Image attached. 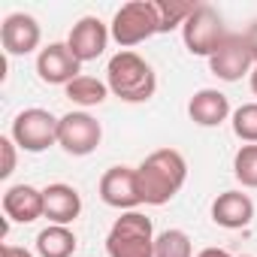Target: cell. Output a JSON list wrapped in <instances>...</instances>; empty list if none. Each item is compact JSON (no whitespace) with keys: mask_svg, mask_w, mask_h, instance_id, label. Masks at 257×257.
Instances as JSON below:
<instances>
[{"mask_svg":"<svg viewBox=\"0 0 257 257\" xmlns=\"http://www.w3.org/2000/svg\"><path fill=\"white\" fill-rule=\"evenodd\" d=\"M58 124H61V118H55L49 109L34 106V109H25L16 115V121L10 127V137L19 149L40 155V152L58 146Z\"/></svg>","mask_w":257,"mask_h":257,"instance_id":"cell-6","label":"cell"},{"mask_svg":"<svg viewBox=\"0 0 257 257\" xmlns=\"http://www.w3.org/2000/svg\"><path fill=\"white\" fill-rule=\"evenodd\" d=\"M182 40H185V49L191 55L212 58L218 52V46L227 40V28H224L221 13L209 4H197L194 13L188 16V22L182 25Z\"/></svg>","mask_w":257,"mask_h":257,"instance_id":"cell-5","label":"cell"},{"mask_svg":"<svg viewBox=\"0 0 257 257\" xmlns=\"http://www.w3.org/2000/svg\"><path fill=\"white\" fill-rule=\"evenodd\" d=\"M112 40L121 46V52H131L134 46L152 40L158 34V13H155V0H131L124 4L109 25Z\"/></svg>","mask_w":257,"mask_h":257,"instance_id":"cell-4","label":"cell"},{"mask_svg":"<svg viewBox=\"0 0 257 257\" xmlns=\"http://www.w3.org/2000/svg\"><path fill=\"white\" fill-rule=\"evenodd\" d=\"M233 134L242 143L257 146V103H242L233 112Z\"/></svg>","mask_w":257,"mask_h":257,"instance_id":"cell-22","label":"cell"},{"mask_svg":"<svg viewBox=\"0 0 257 257\" xmlns=\"http://www.w3.org/2000/svg\"><path fill=\"white\" fill-rule=\"evenodd\" d=\"M64 94H67V100H73L76 106L88 109V106H100V103L109 97V85H106L103 79H97V76H79V79H73V82L64 88Z\"/></svg>","mask_w":257,"mask_h":257,"instance_id":"cell-18","label":"cell"},{"mask_svg":"<svg viewBox=\"0 0 257 257\" xmlns=\"http://www.w3.org/2000/svg\"><path fill=\"white\" fill-rule=\"evenodd\" d=\"M106 85H109V94H115L124 103H146L158 91V76L152 64L137 52H118L109 58Z\"/></svg>","mask_w":257,"mask_h":257,"instance_id":"cell-2","label":"cell"},{"mask_svg":"<svg viewBox=\"0 0 257 257\" xmlns=\"http://www.w3.org/2000/svg\"><path fill=\"white\" fill-rule=\"evenodd\" d=\"M233 176L242 188H257V146H242L236 152Z\"/></svg>","mask_w":257,"mask_h":257,"instance_id":"cell-21","label":"cell"},{"mask_svg":"<svg viewBox=\"0 0 257 257\" xmlns=\"http://www.w3.org/2000/svg\"><path fill=\"white\" fill-rule=\"evenodd\" d=\"M245 43H248V49H251V58H254V64H257V19L248 25V31H245Z\"/></svg>","mask_w":257,"mask_h":257,"instance_id":"cell-24","label":"cell"},{"mask_svg":"<svg viewBox=\"0 0 257 257\" xmlns=\"http://www.w3.org/2000/svg\"><path fill=\"white\" fill-rule=\"evenodd\" d=\"M137 176H140L143 203L146 206H164L185 188L188 161L176 149H158L137 167Z\"/></svg>","mask_w":257,"mask_h":257,"instance_id":"cell-1","label":"cell"},{"mask_svg":"<svg viewBox=\"0 0 257 257\" xmlns=\"http://www.w3.org/2000/svg\"><path fill=\"white\" fill-rule=\"evenodd\" d=\"M109 37H112L109 28H106L97 16H85V19H79V22L70 28L67 46H70V52L76 55V61L85 64V61H97V58L106 52Z\"/></svg>","mask_w":257,"mask_h":257,"instance_id":"cell-12","label":"cell"},{"mask_svg":"<svg viewBox=\"0 0 257 257\" xmlns=\"http://www.w3.org/2000/svg\"><path fill=\"white\" fill-rule=\"evenodd\" d=\"M251 91H254V97H257V64H254V70H251Z\"/></svg>","mask_w":257,"mask_h":257,"instance_id":"cell-27","label":"cell"},{"mask_svg":"<svg viewBox=\"0 0 257 257\" xmlns=\"http://www.w3.org/2000/svg\"><path fill=\"white\" fill-rule=\"evenodd\" d=\"M40 40H43V31H40L37 19L28 16V13H13L0 25V43H4V52L13 55V58L37 52Z\"/></svg>","mask_w":257,"mask_h":257,"instance_id":"cell-11","label":"cell"},{"mask_svg":"<svg viewBox=\"0 0 257 257\" xmlns=\"http://www.w3.org/2000/svg\"><path fill=\"white\" fill-rule=\"evenodd\" d=\"M16 143H13V137H4L0 140V152H4V167H0V179H10L13 176V170H16Z\"/></svg>","mask_w":257,"mask_h":257,"instance_id":"cell-23","label":"cell"},{"mask_svg":"<svg viewBox=\"0 0 257 257\" xmlns=\"http://www.w3.org/2000/svg\"><path fill=\"white\" fill-rule=\"evenodd\" d=\"M197 257H233L230 251H224V248H203Z\"/></svg>","mask_w":257,"mask_h":257,"instance_id":"cell-26","label":"cell"},{"mask_svg":"<svg viewBox=\"0 0 257 257\" xmlns=\"http://www.w3.org/2000/svg\"><path fill=\"white\" fill-rule=\"evenodd\" d=\"M43 200H46V218L49 224H73L82 212V197L73 185H64V182H55L49 188H43Z\"/></svg>","mask_w":257,"mask_h":257,"instance_id":"cell-15","label":"cell"},{"mask_svg":"<svg viewBox=\"0 0 257 257\" xmlns=\"http://www.w3.org/2000/svg\"><path fill=\"white\" fill-rule=\"evenodd\" d=\"M212 221L224 230H242L254 221V203L242 191H224L212 203Z\"/></svg>","mask_w":257,"mask_h":257,"instance_id":"cell-14","label":"cell"},{"mask_svg":"<svg viewBox=\"0 0 257 257\" xmlns=\"http://www.w3.org/2000/svg\"><path fill=\"white\" fill-rule=\"evenodd\" d=\"M100 200L118 212H134L143 203L140 176L134 167H112L100 176Z\"/></svg>","mask_w":257,"mask_h":257,"instance_id":"cell-8","label":"cell"},{"mask_svg":"<svg viewBox=\"0 0 257 257\" xmlns=\"http://www.w3.org/2000/svg\"><path fill=\"white\" fill-rule=\"evenodd\" d=\"M37 76L46 85H64L67 88L73 79L82 76V64L76 61V55L70 52L67 43H49L37 55Z\"/></svg>","mask_w":257,"mask_h":257,"instance_id":"cell-10","label":"cell"},{"mask_svg":"<svg viewBox=\"0 0 257 257\" xmlns=\"http://www.w3.org/2000/svg\"><path fill=\"white\" fill-rule=\"evenodd\" d=\"M155 227L143 212H121L106 236L109 257H155Z\"/></svg>","mask_w":257,"mask_h":257,"instance_id":"cell-3","label":"cell"},{"mask_svg":"<svg viewBox=\"0 0 257 257\" xmlns=\"http://www.w3.org/2000/svg\"><path fill=\"white\" fill-rule=\"evenodd\" d=\"M155 257H194L191 236L185 230H176V227L158 233V239H155Z\"/></svg>","mask_w":257,"mask_h":257,"instance_id":"cell-19","label":"cell"},{"mask_svg":"<svg viewBox=\"0 0 257 257\" xmlns=\"http://www.w3.org/2000/svg\"><path fill=\"white\" fill-rule=\"evenodd\" d=\"M197 4H170V0H155V13H158V34H170L188 22Z\"/></svg>","mask_w":257,"mask_h":257,"instance_id":"cell-20","label":"cell"},{"mask_svg":"<svg viewBox=\"0 0 257 257\" xmlns=\"http://www.w3.org/2000/svg\"><path fill=\"white\" fill-rule=\"evenodd\" d=\"M79 248L76 233L61 224H49L46 230L37 233V254L40 257H73Z\"/></svg>","mask_w":257,"mask_h":257,"instance_id":"cell-17","label":"cell"},{"mask_svg":"<svg viewBox=\"0 0 257 257\" xmlns=\"http://www.w3.org/2000/svg\"><path fill=\"white\" fill-rule=\"evenodd\" d=\"M239 257H251V254H239Z\"/></svg>","mask_w":257,"mask_h":257,"instance_id":"cell-28","label":"cell"},{"mask_svg":"<svg viewBox=\"0 0 257 257\" xmlns=\"http://www.w3.org/2000/svg\"><path fill=\"white\" fill-rule=\"evenodd\" d=\"M0 257H34L28 248H19V245H4V254Z\"/></svg>","mask_w":257,"mask_h":257,"instance_id":"cell-25","label":"cell"},{"mask_svg":"<svg viewBox=\"0 0 257 257\" xmlns=\"http://www.w3.org/2000/svg\"><path fill=\"white\" fill-rule=\"evenodd\" d=\"M188 115L200 127H218L230 118V100H227V94H221L215 88H200L188 100Z\"/></svg>","mask_w":257,"mask_h":257,"instance_id":"cell-16","label":"cell"},{"mask_svg":"<svg viewBox=\"0 0 257 257\" xmlns=\"http://www.w3.org/2000/svg\"><path fill=\"white\" fill-rule=\"evenodd\" d=\"M100 140H103V127L88 112H67L58 124V146L73 158H85L97 152Z\"/></svg>","mask_w":257,"mask_h":257,"instance_id":"cell-7","label":"cell"},{"mask_svg":"<svg viewBox=\"0 0 257 257\" xmlns=\"http://www.w3.org/2000/svg\"><path fill=\"white\" fill-rule=\"evenodd\" d=\"M4 215L7 221L34 224L37 218H46V200L43 191L34 185H13L4 194Z\"/></svg>","mask_w":257,"mask_h":257,"instance_id":"cell-13","label":"cell"},{"mask_svg":"<svg viewBox=\"0 0 257 257\" xmlns=\"http://www.w3.org/2000/svg\"><path fill=\"white\" fill-rule=\"evenodd\" d=\"M209 70L212 76H218L221 82H239L245 73L251 76L254 70V58L251 49L245 43V34H227V40L218 46V52L209 58Z\"/></svg>","mask_w":257,"mask_h":257,"instance_id":"cell-9","label":"cell"}]
</instances>
